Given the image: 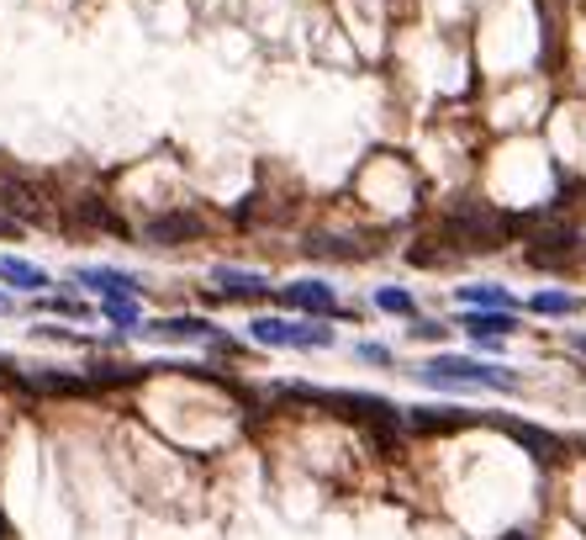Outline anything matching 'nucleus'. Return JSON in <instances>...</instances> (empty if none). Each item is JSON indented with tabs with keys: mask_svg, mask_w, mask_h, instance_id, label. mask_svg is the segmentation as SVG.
I'll return each mask as SVG.
<instances>
[{
	"mask_svg": "<svg viewBox=\"0 0 586 540\" xmlns=\"http://www.w3.org/2000/svg\"><path fill=\"white\" fill-rule=\"evenodd\" d=\"M11 307H16V302H11V297H5V291H0V313H11Z\"/></svg>",
	"mask_w": 586,
	"mask_h": 540,
	"instance_id": "nucleus-25",
	"label": "nucleus"
},
{
	"mask_svg": "<svg viewBox=\"0 0 586 540\" xmlns=\"http://www.w3.org/2000/svg\"><path fill=\"white\" fill-rule=\"evenodd\" d=\"M280 302L296 307V313H317V318H322V313L339 307V291L328 287V281H291V287L280 291Z\"/></svg>",
	"mask_w": 586,
	"mask_h": 540,
	"instance_id": "nucleus-6",
	"label": "nucleus"
},
{
	"mask_svg": "<svg viewBox=\"0 0 586 540\" xmlns=\"http://www.w3.org/2000/svg\"><path fill=\"white\" fill-rule=\"evenodd\" d=\"M206 234V223L195 217V212H158V217H149L143 223V244H154V250H175V244H191V239H201Z\"/></svg>",
	"mask_w": 586,
	"mask_h": 540,
	"instance_id": "nucleus-3",
	"label": "nucleus"
},
{
	"mask_svg": "<svg viewBox=\"0 0 586 540\" xmlns=\"http://www.w3.org/2000/svg\"><path fill=\"white\" fill-rule=\"evenodd\" d=\"M492 424H497V429H508L512 440H518V445H523L534 461H560V456H565V445H560L549 429H539V424H518V418H492Z\"/></svg>",
	"mask_w": 586,
	"mask_h": 540,
	"instance_id": "nucleus-5",
	"label": "nucleus"
},
{
	"mask_svg": "<svg viewBox=\"0 0 586 540\" xmlns=\"http://www.w3.org/2000/svg\"><path fill=\"white\" fill-rule=\"evenodd\" d=\"M502 540H534V536H528V530H508V536H502Z\"/></svg>",
	"mask_w": 586,
	"mask_h": 540,
	"instance_id": "nucleus-24",
	"label": "nucleus"
},
{
	"mask_svg": "<svg viewBox=\"0 0 586 540\" xmlns=\"http://www.w3.org/2000/svg\"><path fill=\"white\" fill-rule=\"evenodd\" d=\"M79 287L101 291V297H138V276H127V271H112V265H79L75 271Z\"/></svg>",
	"mask_w": 586,
	"mask_h": 540,
	"instance_id": "nucleus-7",
	"label": "nucleus"
},
{
	"mask_svg": "<svg viewBox=\"0 0 586 540\" xmlns=\"http://www.w3.org/2000/svg\"><path fill=\"white\" fill-rule=\"evenodd\" d=\"M249 334H254V344H270V350H285L291 344V324L285 318H254Z\"/></svg>",
	"mask_w": 586,
	"mask_h": 540,
	"instance_id": "nucleus-17",
	"label": "nucleus"
},
{
	"mask_svg": "<svg viewBox=\"0 0 586 540\" xmlns=\"http://www.w3.org/2000/svg\"><path fill=\"white\" fill-rule=\"evenodd\" d=\"M534 313L539 318H571V313H582V297H571V291H539L534 297Z\"/></svg>",
	"mask_w": 586,
	"mask_h": 540,
	"instance_id": "nucleus-14",
	"label": "nucleus"
},
{
	"mask_svg": "<svg viewBox=\"0 0 586 540\" xmlns=\"http://www.w3.org/2000/svg\"><path fill=\"white\" fill-rule=\"evenodd\" d=\"M407 334H412V339H444L449 329H444V324H433V318H418V313H412V329H407Z\"/></svg>",
	"mask_w": 586,
	"mask_h": 540,
	"instance_id": "nucleus-23",
	"label": "nucleus"
},
{
	"mask_svg": "<svg viewBox=\"0 0 586 540\" xmlns=\"http://www.w3.org/2000/svg\"><path fill=\"white\" fill-rule=\"evenodd\" d=\"M217 281H222V297H259L265 291V276H254V271H217Z\"/></svg>",
	"mask_w": 586,
	"mask_h": 540,
	"instance_id": "nucleus-15",
	"label": "nucleus"
},
{
	"mask_svg": "<svg viewBox=\"0 0 586 540\" xmlns=\"http://www.w3.org/2000/svg\"><path fill=\"white\" fill-rule=\"evenodd\" d=\"M333 344V329L322 324H291V350H328Z\"/></svg>",
	"mask_w": 586,
	"mask_h": 540,
	"instance_id": "nucleus-18",
	"label": "nucleus"
},
{
	"mask_svg": "<svg viewBox=\"0 0 586 540\" xmlns=\"http://www.w3.org/2000/svg\"><path fill=\"white\" fill-rule=\"evenodd\" d=\"M143 334H158V339H212V324L206 318H158Z\"/></svg>",
	"mask_w": 586,
	"mask_h": 540,
	"instance_id": "nucleus-13",
	"label": "nucleus"
},
{
	"mask_svg": "<svg viewBox=\"0 0 586 540\" xmlns=\"http://www.w3.org/2000/svg\"><path fill=\"white\" fill-rule=\"evenodd\" d=\"M423 381H433V387H486V392H512L518 387L512 372L481 366V361H466V355H433L423 366Z\"/></svg>",
	"mask_w": 586,
	"mask_h": 540,
	"instance_id": "nucleus-1",
	"label": "nucleus"
},
{
	"mask_svg": "<svg viewBox=\"0 0 586 540\" xmlns=\"http://www.w3.org/2000/svg\"><path fill=\"white\" fill-rule=\"evenodd\" d=\"M38 307L59 313V318H85V313H90V307H85V302H75V297H42Z\"/></svg>",
	"mask_w": 586,
	"mask_h": 540,
	"instance_id": "nucleus-21",
	"label": "nucleus"
},
{
	"mask_svg": "<svg viewBox=\"0 0 586 540\" xmlns=\"http://www.w3.org/2000/svg\"><path fill=\"white\" fill-rule=\"evenodd\" d=\"M365 440H370V451H381V456H402V445H407V429H402V414L370 418V424H365Z\"/></svg>",
	"mask_w": 586,
	"mask_h": 540,
	"instance_id": "nucleus-12",
	"label": "nucleus"
},
{
	"mask_svg": "<svg viewBox=\"0 0 586 540\" xmlns=\"http://www.w3.org/2000/svg\"><path fill=\"white\" fill-rule=\"evenodd\" d=\"M101 313H106L117 329H143V307H138L132 297H106V302H101Z\"/></svg>",
	"mask_w": 586,
	"mask_h": 540,
	"instance_id": "nucleus-16",
	"label": "nucleus"
},
{
	"mask_svg": "<svg viewBox=\"0 0 586 540\" xmlns=\"http://www.w3.org/2000/svg\"><path fill=\"white\" fill-rule=\"evenodd\" d=\"M466 424H475V418L460 414V409H418V414L407 418L412 435H455V429H466Z\"/></svg>",
	"mask_w": 586,
	"mask_h": 540,
	"instance_id": "nucleus-11",
	"label": "nucleus"
},
{
	"mask_svg": "<svg viewBox=\"0 0 586 540\" xmlns=\"http://www.w3.org/2000/svg\"><path fill=\"white\" fill-rule=\"evenodd\" d=\"M466 329L475 334V339H508V334L518 329V318H512V307H470Z\"/></svg>",
	"mask_w": 586,
	"mask_h": 540,
	"instance_id": "nucleus-9",
	"label": "nucleus"
},
{
	"mask_svg": "<svg viewBox=\"0 0 586 540\" xmlns=\"http://www.w3.org/2000/svg\"><path fill=\"white\" fill-rule=\"evenodd\" d=\"M354 355H359L365 366H391V350H386V344H375V339H365V344H359Z\"/></svg>",
	"mask_w": 586,
	"mask_h": 540,
	"instance_id": "nucleus-22",
	"label": "nucleus"
},
{
	"mask_svg": "<svg viewBox=\"0 0 586 540\" xmlns=\"http://www.w3.org/2000/svg\"><path fill=\"white\" fill-rule=\"evenodd\" d=\"M375 307H381V313H412V297L396 291V287H381L375 291Z\"/></svg>",
	"mask_w": 586,
	"mask_h": 540,
	"instance_id": "nucleus-20",
	"label": "nucleus"
},
{
	"mask_svg": "<svg viewBox=\"0 0 586 540\" xmlns=\"http://www.w3.org/2000/svg\"><path fill=\"white\" fill-rule=\"evenodd\" d=\"M0 212H11V217L33 223V217H42V197L27 186V180H16V175H5V169H0Z\"/></svg>",
	"mask_w": 586,
	"mask_h": 540,
	"instance_id": "nucleus-8",
	"label": "nucleus"
},
{
	"mask_svg": "<svg viewBox=\"0 0 586 540\" xmlns=\"http://www.w3.org/2000/svg\"><path fill=\"white\" fill-rule=\"evenodd\" d=\"M449 234L470 244V250H497L508 239V212L486 208V202H460L449 212Z\"/></svg>",
	"mask_w": 586,
	"mask_h": 540,
	"instance_id": "nucleus-2",
	"label": "nucleus"
},
{
	"mask_svg": "<svg viewBox=\"0 0 586 540\" xmlns=\"http://www.w3.org/2000/svg\"><path fill=\"white\" fill-rule=\"evenodd\" d=\"M571 254H576V228H565V223H549V228H539V234H534L528 265L560 271V265H571Z\"/></svg>",
	"mask_w": 586,
	"mask_h": 540,
	"instance_id": "nucleus-4",
	"label": "nucleus"
},
{
	"mask_svg": "<svg viewBox=\"0 0 586 540\" xmlns=\"http://www.w3.org/2000/svg\"><path fill=\"white\" fill-rule=\"evenodd\" d=\"M0 281L16 291H48L53 287V276L42 271V265H27V260H16V254H0Z\"/></svg>",
	"mask_w": 586,
	"mask_h": 540,
	"instance_id": "nucleus-10",
	"label": "nucleus"
},
{
	"mask_svg": "<svg viewBox=\"0 0 586 540\" xmlns=\"http://www.w3.org/2000/svg\"><path fill=\"white\" fill-rule=\"evenodd\" d=\"M466 307H512V297L502 287H460L455 291Z\"/></svg>",
	"mask_w": 586,
	"mask_h": 540,
	"instance_id": "nucleus-19",
	"label": "nucleus"
}]
</instances>
